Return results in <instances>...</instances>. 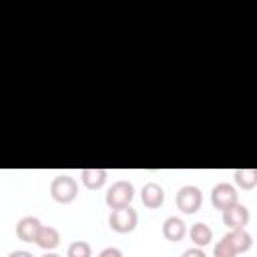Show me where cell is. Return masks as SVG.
Listing matches in <instances>:
<instances>
[{
    "instance_id": "1",
    "label": "cell",
    "mask_w": 257,
    "mask_h": 257,
    "mask_svg": "<svg viewBox=\"0 0 257 257\" xmlns=\"http://www.w3.org/2000/svg\"><path fill=\"white\" fill-rule=\"evenodd\" d=\"M50 197L60 203V205H68L78 197V183L74 177L70 175H56L50 181Z\"/></svg>"
},
{
    "instance_id": "2",
    "label": "cell",
    "mask_w": 257,
    "mask_h": 257,
    "mask_svg": "<svg viewBox=\"0 0 257 257\" xmlns=\"http://www.w3.org/2000/svg\"><path fill=\"white\" fill-rule=\"evenodd\" d=\"M133 199H135V187H133L131 181H124V179L114 181V183L108 187L106 195H104V203H106L108 209L126 207V205L133 203Z\"/></svg>"
},
{
    "instance_id": "3",
    "label": "cell",
    "mask_w": 257,
    "mask_h": 257,
    "mask_svg": "<svg viewBox=\"0 0 257 257\" xmlns=\"http://www.w3.org/2000/svg\"><path fill=\"white\" fill-rule=\"evenodd\" d=\"M137 223H139V215L137 211L126 205V207H118V209H110V215H108V227L120 235L124 233H133L137 229Z\"/></svg>"
},
{
    "instance_id": "4",
    "label": "cell",
    "mask_w": 257,
    "mask_h": 257,
    "mask_svg": "<svg viewBox=\"0 0 257 257\" xmlns=\"http://www.w3.org/2000/svg\"><path fill=\"white\" fill-rule=\"evenodd\" d=\"M175 205H177V209H179L181 213H185V215L197 213V211L201 209V205H203V193H201V189L195 187V185H185V187H181V189L177 191V195H175Z\"/></svg>"
},
{
    "instance_id": "5",
    "label": "cell",
    "mask_w": 257,
    "mask_h": 257,
    "mask_svg": "<svg viewBox=\"0 0 257 257\" xmlns=\"http://www.w3.org/2000/svg\"><path fill=\"white\" fill-rule=\"evenodd\" d=\"M239 203V193L231 183H217L211 189V205L219 211H225Z\"/></svg>"
},
{
    "instance_id": "6",
    "label": "cell",
    "mask_w": 257,
    "mask_h": 257,
    "mask_svg": "<svg viewBox=\"0 0 257 257\" xmlns=\"http://www.w3.org/2000/svg\"><path fill=\"white\" fill-rule=\"evenodd\" d=\"M249 219H251L249 209L245 205H241V203H235L233 207L223 211V223L229 227V231L231 229H245Z\"/></svg>"
},
{
    "instance_id": "7",
    "label": "cell",
    "mask_w": 257,
    "mask_h": 257,
    "mask_svg": "<svg viewBox=\"0 0 257 257\" xmlns=\"http://www.w3.org/2000/svg\"><path fill=\"white\" fill-rule=\"evenodd\" d=\"M40 227H42V223H40L38 217L26 215V217H22V219L16 223V235H18V239L24 241V243H34V239H36Z\"/></svg>"
},
{
    "instance_id": "8",
    "label": "cell",
    "mask_w": 257,
    "mask_h": 257,
    "mask_svg": "<svg viewBox=\"0 0 257 257\" xmlns=\"http://www.w3.org/2000/svg\"><path fill=\"white\" fill-rule=\"evenodd\" d=\"M141 201H143V205L145 207H149V209H157V207H161L163 203H165V189L159 185V183H147L145 187H143V191H141Z\"/></svg>"
},
{
    "instance_id": "9",
    "label": "cell",
    "mask_w": 257,
    "mask_h": 257,
    "mask_svg": "<svg viewBox=\"0 0 257 257\" xmlns=\"http://www.w3.org/2000/svg\"><path fill=\"white\" fill-rule=\"evenodd\" d=\"M34 243L44 251H54L60 245V233L52 225H42L38 235H36V239H34Z\"/></svg>"
},
{
    "instance_id": "10",
    "label": "cell",
    "mask_w": 257,
    "mask_h": 257,
    "mask_svg": "<svg viewBox=\"0 0 257 257\" xmlns=\"http://www.w3.org/2000/svg\"><path fill=\"white\" fill-rule=\"evenodd\" d=\"M185 235H187V225H185L183 219H179V217H167L165 219V223H163V237L167 241L177 243Z\"/></svg>"
},
{
    "instance_id": "11",
    "label": "cell",
    "mask_w": 257,
    "mask_h": 257,
    "mask_svg": "<svg viewBox=\"0 0 257 257\" xmlns=\"http://www.w3.org/2000/svg\"><path fill=\"white\" fill-rule=\"evenodd\" d=\"M106 177H108V173L104 169H82L80 171V181L90 191L100 189L106 183Z\"/></svg>"
},
{
    "instance_id": "12",
    "label": "cell",
    "mask_w": 257,
    "mask_h": 257,
    "mask_svg": "<svg viewBox=\"0 0 257 257\" xmlns=\"http://www.w3.org/2000/svg\"><path fill=\"white\" fill-rule=\"evenodd\" d=\"M227 239H229L231 245L235 247L237 255L249 251L251 245H253V237H251V233H249L247 229H231V231L227 233Z\"/></svg>"
},
{
    "instance_id": "13",
    "label": "cell",
    "mask_w": 257,
    "mask_h": 257,
    "mask_svg": "<svg viewBox=\"0 0 257 257\" xmlns=\"http://www.w3.org/2000/svg\"><path fill=\"white\" fill-rule=\"evenodd\" d=\"M189 237H191V241H193L195 247H201L203 249V247H207L213 241V231L205 223H195L189 229Z\"/></svg>"
},
{
    "instance_id": "14",
    "label": "cell",
    "mask_w": 257,
    "mask_h": 257,
    "mask_svg": "<svg viewBox=\"0 0 257 257\" xmlns=\"http://www.w3.org/2000/svg\"><path fill=\"white\" fill-rule=\"evenodd\" d=\"M233 177H235L237 187H241L243 191H251L257 185V171L255 169H237L233 173Z\"/></svg>"
},
{
    "instance_id": "15",
    "label": "cell",
    "mask_w": 257,
    "mask_h": 257,
    "mask_svg": "<svg viewBox=\"0 0 257 257\" xmlns=\"http://www.w3.org/2000/svg\"><path fill=\"white\" fill-rule=\"evenodd\" d=\"M66 257H92V247L88 241H72L66 247Z\"/></svg>"
},
{
    "instance_id": "16",
    "label": "cell",
    "mask_w": 257,
    "mask_h": 257,
    "mask_svg": "<svg viewBox=\"0 0 257 257\" xmlns=\"http://www.w3.org/2000/svg\"><path fill=\"white\" fill-rule=\"evenodd\" d=\"M213 257H237V251H235V247L231 245V241L227 239V235H223V237L215 243V247H213Z\"/></svg>"
},
{
    "instance_id": "17",
    "label": "cell",
    "mask_w": 257,
    "mask_h": 257,
    "mask_svg": "<svg viewBox=\"0 0 257 257\" xmlns=\"http://www.w3.org/2000/svg\"><path fill=\"white\" fill-rule=\"evenodd\" d=\"M181 257H207V253L201 249V247H189V249H185L183 253H181Z\"/></svg>"
},
{
    "instance_id": "18",
    "label": "cell",
    "mask_w": 257,
    "mask_h": 257,
    "mask_svg": "<svg viewBox=\"0 0 257 257\" xmlns=\"http://www.w3.org/2000/svg\"><path fill=\"white\" fill-rule=\"evenodd\" d=\"M98 257H122V251L118 247H104L98 253Z\"/></svg>"
},
{
    "instance_id": "19",
    "label": "cell",
    "mask_w": 257,
    "mask_h": 257,
    "mask_svg": "<svg viewBox=\"0 0 257 257\" xmlns=\"http://www.w3.org/2000/svg\"><path fill=\"white\" fill-rule=\"evenodd\" d=\"M8 257H34L30 251H24V249H16L12 253H8Z\"/></svg>"
},
{
    "instance_id": "20",
    "label": "cell",
    "mask_w": 257,
    "mask_h": 257,
    "mask_svg": "<svg viewBox=\"0 0 257 257\" xmlns=\"http://www.w3.org/2000/svg\"><path fill=\"white\" fill-rule=\"evenodd\" d=\"M42 257H60V255H58V253H54V251H46Z\"/></svg>"
}]
</instances>
